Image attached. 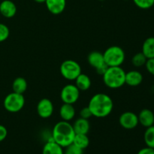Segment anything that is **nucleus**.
Returning <instances> with one entry per match:
<instances>
[{
    "label": "nucleus",
    "instance_id": "f257e3e1",
    "mask_svg": "<svg viewBox=\"0 0 154 154\" xmlns=\"http://www.w3.org/2000/svg\"><path fill=\"white\" fill-rule=\"evenodd\" d=\"M88 107L93 117L102 118L112 112L114 102L108 95L97 93L90 99Z\"/></svg>",
    "mask_w": 154,
    "mask_h": 154
},
{
    "label": "nucleus",
    "instance_id": "f03ea898",
    "mask_svg": "<svg viewBox=\"0 0 154 154\" xmlns=\"http://www.w3.org/2000/svg\"><path fill=\"white\" fill-rule=\"evenodd\" d=\"M75 135L73 126L69 122L61 120L56 123L53 128L51 138L56 143L64 148L72 144Z\"/></svg>",
    "mask_w": 154,
    "mask_h": 154
},
{
    "label": "nucleus",
    "instance_id": "7ed1b4c3",
    "mask_svg": "<svg viewBox=\"0 0 154 154\" xmlns=\"http://www.w3.org/2000/svg\"><path fill=\"white\" fill-rule=\"evenodd\" d=\"M102 78L104 84L108 88L118 89L125 84L126 72L121 66L108 67Z\"/></svg>",
    "mask_w": 154,
    "mask_h": 154
},
{
    "label": "nucleus",
    "instance_id": "20e7f679",
    "mask_svg": "<svg viewBox=\"0 0 154 154\" xmlns=\"http://www.w3.org/2000/svg\"><path fill=\"white\" fill-rule=\"evenodd\" d=\"M105 64L108 67L121 66L126 59V54L122 48L119 46H111L103 53Z\"/></svg>",
    "mask_w": 154,
    "mask_h": 154
},
{
    "label": "nucleus",
    "instance_id": "39448f33",
    "mask_svg": "<svg viewBox=\"0 0 154 154\" xmlns=\"http://www.w3.org/2000/svg\"><path fill=\"white\" fill-rule=\"evenodd\" d=\"M4 108L11 113H17L21 111L25 105L23 95L13 92L5 96L4 99Z\"/></svg>",
    "mask_w": 154,
    "mask_h": 154
},
{
    "label": "nucleus",
    "instance_id": "423d86ee",
    "mask_svg": "<svg viewBox=\"0 0 154 154\" xmlns=\"http://www.w3.org/2000/svg\"><path fill=\"white\" fill-rule=\"evenodd\" d=\"M60 73L65 79L75 81L81 73V67L79 63L72 60H66L60 65Z\"/></svg>",
    "mask_w": 154,
    "mask_h": 154
},
{
    "label": "nucleus",
    "instance_id": "0eeeda50",
    "mask_svg": "<svg viewBox=\"0 0 154 154\" xmlns=\"http://www.w3.org/2000/svg\"><path fill=\"white\" fill-rule=\"evenodd\" d=\"M80 97V90L75 84H67L63 87L60 93V98L63 103L75 104Z\"/></svg>",
    "mask_w": 154,
    "mask_h": 154
},
{
    "label": "nucleus",
    "instance_id": "6e6552de",
    "mask_svg": "<svg viewBox=\"0 0 154 154\" xmlns=\"http://www.w3.org/2000/svg\"><path fill=\"white\" fill-rule=\"evenodd\" d=\"M119 123L122 127L126 129H133L139 124L138 115L132 111L123 112L120 116Z\"/></svg>",
    "mask_w": 154,
    "mask_h": 154
},
{
    "label": "nucleus",
    "instance_id": "1a4fd4ad",
    "mask_svg": "<svg viewBox=\"0 0 154 154\" xmlns=\"http://www.w3.org/2000/svg\"><path fill=\"white\" fill-rule=\"evenodd\" d=\"M54 110V104L49 99L47 98L41 99L37 105V113L39 117L42 118H49L52 116Z\"/></svg>",
    "mask_w": 154,
    "mask_h": 154
},
{
    "label": "nucleus",
    "instance_id": "9d476101",
    "mask_svg": "<svg viewBox=\"0 0 154 154\" xmlns=\"http://www.w3.org/2000/svg\"><path fill=\"white\" fill-rule=\"evenodd\" d=\"M47 8L53 14H60L64 11L66 6V0H46Z\"/></svg>",
    "mask_w": 154,
    "mask_h": 154
},
{
    "label": "nucleus",
    "instance_id": "9b49d317",
    "mask_svg": "<svg viewBox=\"0 0 154 154\" xmlns=\"http://www.w3.org/2000/svg\"><path fill=\"white\" fill-rule=\"evenodd\" d=\"M0 13L6 18H12L17 13V6L11 0H4L0 3Z\"/></svg>",
    "mask_w": 154,
    "mask_h": 154
},
{
    "label": "nucleus",
    "instance_id": "f8f14e48",
    "mask_svg": "<svg viewBox=\"0 0 154 154\" xmlns=\"http://www.w3.org/2000/svg\"><path fill=\"white\" fill-rule=\"evenodd\" d=\"M138 122L144 127L147 128L154 125V114L147 108L142 109L138 115Z\"/></svg>",
    "mask_w": 154,
    "mask_h": 154
},
{
    "label": "nucleus",
    "instance_id": "ddd939ff",
    "mask_svg": "<svg viewBox=\"0 0 154 154\" xmlns=\"http://www.w3.org/2000/svg\"><path fill=\"white\" fill-rule=\"evenodd\" d=\"M143 81V75L140 72L136 70H132L126 72V80L125 84L130 87H137L140 85Z\"/></svg>",
    "mask_w": 154,
    "mask_h": 154
},
{
    "label": "nucleus",
    "instance_id": "4468645a",
    "mask_svg": "<svg viewBox=\"0 0 154 154\" xmlns=\"http://www.w3.org/2000/svg\"><path fill=\"white\" fill-rule=\"evenodd\" d=\"M87 61L90 66L96 69L104 65H106L105 63V60H104L103 54L97 51H92L91 53H90L87 57Z\"/></svg>",
    "mask_w": 154,
    "mask_h": 154
},
{
    "label": "nucleus",
    "instance_id": "2eb2a0df",
    "mask_svg": "<svg viewBox=\"0 0 154 154\" xmlns=\"http://www.w3.org/2000/svg\"><path fill=\"white\" fill-rule=\"evenodd\" d=\"M60 116L62 120L70 122L74 119L75 116V109L72 104L63 103L60 107Z\"/></svg>",
    "mask_w": 154,
    "mask_h": 154
},
{
    "label": "nucleus",
    "instance_id": "dca6fc26",
    "mask_svg": "<svg viewBox=\"0 0 154 154\" xmlns=\"http://www.w3.org/2000/svg\"><path fill=\"white\" fill-rule=\"evenodd\" d=\"M72 126H73L75 134L87 135L90 129V123L89 122V120L84 119L82 117H79L77 119Z\"/></svg>",
    "mask_w": 154,
    "mask_h": 154
},
{
    "label": "nucleus",
    "instance_id": "f3484780",
    "mask_svg": "<svg viewBox=\"0 0 154 154\" xmlns=\"http://www.w3.org/2000/svg\"><path fill=\"white\" fill-rule=\"evenodd\" d=\"M42 154H64V151L63 147L59 145L51 138L44 146Z\"/></svg>",
    "mask_w": 154,
    "mask_h": 154
},
{
    "label": "nucleus",
    "instance_id": "a211bd4d",
    "mask_svg": "<svg viewBox=\"0 0 154 154\" xmlns=\"http://www.w3.org/2000/svg\"><path fill=\"white\" fill-rule=\"evenodd\" d=\"M75 81V85L79 89L80 91H87L91 87V80L86 74L81 73Z\"/></svg>",
    "mask_w": 154,
    "mask_h": 154
},
{
    "label": "nucleus",
    "instance_id": "6ab92c4d",
    "mask_svg": "<svg viewBox=\"0 0 154 154\" xmlns=\"http://www.w3.org/2000/svg\"><path fill=\"white\" fill-rule=\"evenodd\" d=\"M147 59L154 58V37H149L144 42L142 51Z\"/></svg>",
    "mask_w": 154,
    "mask_h": 154
},
{
    "label": "nucleus",
    "instance_id": "aec40b11",
    "mask_svg": "<svg viewBox=\"0 0 154 154\" xmlns=\"http://www.w3.org/2000/svg\"><path fill=\"white\" fill-rule=\"evenodd\" d=\"M27 81H26L25 78L22 77H18L14 81H13L12 84V89L13 92L20 94H23L27 89Z\"/></svg>",
    "mask_w": 154,
    "mask_h": 154
},
{
    "label": "nucleus",
    "instance_id": "412c9836",
    "mask_svg": "<svg viewBox=\"0 0 154 154\" xmlns=\"http://www.w3.org/2000/svg\"><path fill=\"white\" fill-rule=\"evenodd\" d=\"M72 144L84 150L90 144V139L86 134H75Z\"/></svg>",
    "mask_w": 154,
    "mask_h": 154
},
{
    "label": "nucleus",
    "instance_id": "4be33fe9",
    "mask_svg": "<svg viewBox=\"0 0 154 154\" xmlns=\"http://www.w3.org/2000/svg\"><path fill=\"white\" fill-rule=\"evenodd\" d=\"M144 140L147 147L154 148V125L147 128L144 132Z\"/></svg>",
    "mask_w": 154,
    "mask_h": 154
},
{
    "label": "nucleus",
    "instance_id": "5701e85b",
    "mask_svg": "<svg viewBox=\"0 0 154 154\" xmlns=\"http://www.w3.org/2000/svg\"><path fill=\"white\" fill-rule=\"evenodd\" d=\"M147 58L144 56L142 52H139L135 54L132 58V63L135 67L139 68L142 67L143 66H145V63L147 62Z\"/></svg>",
    "mask_w": 154,
    "mask_h": 154
},
{
    "label": "nucleus",
    "instance_id": "b1692460",
    "mask_svg": "<svg viewBox=\"0 0 154 154\" xmlns=\"http://www.w3.org/2000/svg\"><path fill=\"white\" fill-rule=\"evenodd\" d=\"M133 2L141 9H149L154 5V0H133Z\"/></svg>",
    "mask_w": 154,
    "mask_h": 154
},
{
    "label": "nucleus",
    "instance_id": "393cba45",
    "mask_svg": "<svg viewBox=\"0 0 154 154\" xmlns=\"http://www.w3.org/2000/svg\"><path fill=\"white\" fill-rule=\"evenodd\" d=\"M10 31L8 27L5 24L0 23V42H3L8 38Z\"/></svg>",
    "mask_w": 154,
    "mask_h": 154
},
{
    "label": "nucleus",
    "instance_id": "a878e982",
    "mask_svg": "<svg viewBox=\"0 0 154 154\" xmlns=\"http://www.w3.org/2000/svg\"><path fill=\"white\" fill-rule=\"evenodd\" d=\"M65 150L64 154H83V150L82 149L79 148L75 144H71L70 145L67 146Z\"/></svg>",
    "mask_w": 154,
    "mask_h": 154
},
{
    "label": "nucleus",
    "instance_id": "bb28decb",
    "mask_svg": "<svg viewBox=\"0 0 154 154\" xmlns=\"http://www.w3.org/2000/svg\"><path fill=\"white\" fill-rule=\"evenodd\" d=\"M91 117H93V114H92L91 111H90L88 106L82 108V109L80 111V117H82V118L84 119L89 120Z\"/></svg>",
    "mask_w": 154,
    "mask_h": 154
},
{
    "label": "nucleus",
    "instance_id": "cd10ccee",
    "mask_svg": "<svg viewBox=\"0 0 154 154\" xmlns=\"http://www.w3.org/2000/svg\"><path fill=\"white\" fill-rule=\"evenodd\" d=\"M145 67L147 72L154 76V58L147 59L145 63Z\"/></svg>",
    "mask_w": 154,
    "mask_h": 154
},
{
    "label": "nucleus",
    "instance_id": "c85d7f7f",
    "mask_svg": "<svg viewBox=\"0 0 154 154\" xmlns=\"http://www.w3.org/2000/svg\"><path fill=\"white\" fill-rule=\"evenodd\" d=\"M8 135V131L7 129L4 126L0 124V142H2V141H4Z\"/></svg>",
    "mask_w": 154,
    "mask_h": 154
},
{
    "label": "nucleus",
    "instance_id": "c756f323",
    "mask_svg": "<svg viewBox=\"0 0 154 154\" xmlns=\"http://www.w3.org/2000/svg\"><path fill=\"white\" fill-rule=\"evenodd\" d=\"M137 154H154V149L149 147H144L141 149Z\"/></svg>",
    "mask_w": 154,
    "mask_h": 154
},
{
    "label": "nucleus",
    "instance_id": "7c9ffc66",
    "mask_svg": "<svg viewBox=\"0 0 154 154\" xmlns=\"http://www.w3.org/2000/svg\"><path fill=\"white\" fill-rule=\"evenodd\" d=\"M108 66H107V65H104V66H101V67L98 68L97 69H96V72H97L99 75H103L104 73L105 72V71H106L107 69H108Z\"/></svg>",
    "mask_w": 154,
    "mask_h": 154
},
{
    "label": "nucleus",
    "instance_id": "2f4dec72",
    "mask_svg": "<svg viewBox=\"0 0 154 154\" xmlns=\"http://www.w3.org/2000/svg\"><path fill=\"white\" fill-rule=\"evenodd\" d=\"M35 2H38V3H44V2H45V1H46V0H34Z\"/></svg>",
    "mask_w": 154,
    "mask_h": 154
},
{
    "label": "nucleus",
    "instance_id": "473e14b6",
    "mask_svg": "<svg viewBox=\"0 0 154 154\" xmlns=\"http://www.w3.org/2000/svg\"><path fill=\"white\" fill-rule=\"evenodd\" d=\"M99 1H104V0H99Z\"/></svg>",
    "mask_w": 154,
    "mask_h": 154
},
{
    "label": "nucleus",
    "instance_id": "72a5a7b5",
    "mask_svg": "<svg viewBox=\"0 0 154 154\" xmlns=\"http://www.w3.org/2000/svg\"><path fill=\"white\" fill-rule=\"evenodd\" d=\"M125 1H129V0H125Z\"/></svg>",
    "mask_w": 154,
    "mask_h": 154
},
{
    "label": "nucleus",
    "instance_id": "f704fd0d",
    "mask_svg": "<svg viewBox=\"0 0 154 154\" xmlns=\"http://www.w3.org/2000/svg\"><path fill=\"white\" fill-rule=\"evenodd\" d=\"M153 149H154V148H153Z\"/></svg>",
    "mask_w": 154,
    "mask_h": 154
}]
</instances>
